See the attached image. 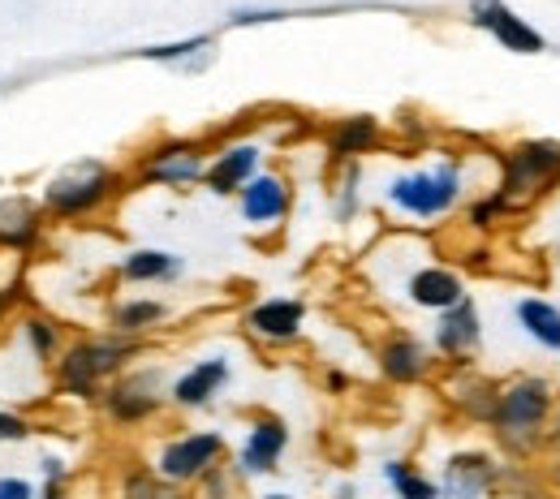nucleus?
I'll use <instances>...</instances> for the list:
<instances>
[{
    "label": "nucleus",
    "mask_w": 560,
    "mask_h": 499,
    "mask_svg": "<svg viewBox=\"0 0 560 499\" xmlns=\"http://www.w3.org/2000/svg\"><path fill=\"white\" fill-rule=\"evenodd\" d=\"M121 281L126 285H173V281H182V272H186V259L182 254H173V250H155V246H142V250H130L126 259H121Z\"/></svg>",
    "instance_id": "20"
},
{
    "label": "nucleus",
    "mask_w": 560,
    "mask_h": 499,
    "mask_svg": "<svg viewBox=\"0 0 560 499\" xmlns=\"http://www.w3.org/2000/svg\"><path fill=\"white\" fill-rule=\"evenodd\" d=\"M384 139V130H380V121L375 117H341L332 130H328V155L337 159V164H358L362 155H371L375 146Z\"/></svg>",
    "instance_id": "21"
},
{
    "label": "nucleus",
    "mask_w": 560,
    "mask_h": 499,
    "mask_svg": "<svg viewBox=\"0 0 560 499\" xmlns=\"http://www.w3.org/2000/svg\"><path fill=\"white\" fill-rule=\"evenodd\" d=\"M39 237H44V207L26 194H4L0 199V250L31 254Z\"/></svg>",
    "instance_id": "16"
},
{
    "label": "nucleus",
    "mask_w": 560,
    "mask_h": 499,
    "mask_svg": "<svg viewBox=\"0 0 560 499\" xmlns=\"http://www.w3.org/2000/svg\"><path fill=\"white\" fill-rule=\"evenodd\" d=\"M332 499H358V487H353V483H341V487L332 491Z\"/></svg>",
    "instance_id": "38"
},
{
    "label": "nucleus",
    "mask_w": 560,
    "mask_h": 499,
    "mask_svg": "<svg viewBox=\"0 0 560 499\" xmlns=\"http://www.w3.org/2000/svg\"><path fill=\"white\" fill-rule=\"evenodd\" d=\"M513 199L504 194V190H491V194H483V199H475V207H470V228H479V233H491L504 215H513Z\"/></svg>",
    "instance_id": "30"
},
{
    "label": "nucleus",
    "mask_w": 560,
    "mask_h": 499,
    "mask_svg": "<svg viewBox=\"0 0 560 499\" xmlns=\"http://www.w3.org/2000/svg\"><path fill=\"white\" fill-rule=\"evenodd\" d=\"M517 328L548 354H560V306L548 297H522L517 301Z\"/></svg>",
    "instance_id": "22"
},
{
    "label": "nucleus",
    "mask_w": 560,
    "mask_h": 499,
    "mask_svg": "<svg viewBox=\"0 0 560 499\" xmlns=\"http://www.w3.org/2000/svg\"><path fill=\"white\" fill-rule=\"evenodd\" d=\"M0 499H39V487H35L31 478L4 474V478H0Z\"/></svg>",
    "instance_id": "34"
},
{
    "label": "nucleus",
    "mask_w": 560,
    "mask_h": 499,
    "mask_svg": "<svg viewBox=\"0 0 560 499\" xmlns=\"http://www.w3.org/2000/svg\"><path fill=\"white\" fill-rule=\"evenodd\" d=\"M35 435V427L22 418V414H13V409H0V443H26Z\"/></svg>",
    "instance_id": "32"
},
{
    "label": "nucleus",
    "mask_w": 560,
    "mask_h": 499,
    "mask_svg": "<svg viewBox=\"0 0 560 499\" xmlns=\"http://www.w3.org/2000/svg\"><path fill=\"white\" fill-rule=\"evenodd\" d=\"M117 499H195L186 487L168 483L155 465H126L117 478Z\"/></svg>",
    "instance_id": "24"
},
{
    "label": "nucleus",
    "mask_w": 560,
    "mask_h": 499,
    "mask_svg": "<svg viewBox=\"0 0 560 499\" xmlns=\"http://www.w3.org/2000/svg\"><path fill=\"white\" fill-rule=\"evenodd\" d=\"M557 181H560V143H552V139L517 143L504 155V181H500V190L513 203L535 199V194H544Z\"/></svg>",
    "instance_id": "8"
},
{
    "label": "nucleus",
    "mask_w": 560,
    "mask_h": 499,
    "mask_svg": "<svg viewBox=\"0 0 560 499\" xmlns=\"http://www.w3.org/2000/svg\"><path fill=\"white\" fill-rule=\"evenodd\" d=\"M500 461L491 452L479 448H466V452H453L440 470V499H488L500 483Z\"/></svg>",
    "instance_id": "10"
},
{
    "label": "nucleus",
    "mask_w": 560,
    "mask_h": 499,
    "mask_svg": "<svg viewBox=\"0 0 560 499\" xmlns=\"http://www.w3.org/2000/svg\"><path fill=\"white\" fill-rule=\"evenodd\" d=\"M121 194V173L104 159H73L44 181L39 207L57 219H91Z\"/></svg>",
    "instance_id": "2"
},
{
    "label": "nucleus",
    "mask_w": 560,
    "mask_h": 499,
    "mask_svg": "<svg viewBox=\"0 0 560 499\" xmlns=\"http://www.w3.org/2000/svg\"><path fill=\"white\" fill-rule=\"evenodd\" d=\"M557 439H560V423H557Z\"/></svg>",
    "instance_id": "40"
},
{
    "label": "nucleus",
    "mask_w": 560,
    "mask_h": 499,
    "mask_svg": "<svg viewBox=\"0 0 560 499\" xmlns=\"http://www.w3.org/2000/svg\"><path fill=\"white\" fill-rule=\"evenodd\" d=\"M462 190H466L462 164L457 159H440L431 168L393 177L388 190H384V199H388L393 212L410 215V219H444V215L462 203Z\"/></svg>",
    "instance_id": "4"
},
{
    "label": "nucleus",
    "mask_w": 560,
    "mask_h": 499,
    "mask_svg": "<svg viewBox=\"0 0 560 499\" xmlns=\"http://www.w3.org/2000/svg\"><path fill=\"white\" fill-rule=\"evenodd\" d=\"M384 483L397 499H440V483L422 474L415 461H384Z\"/></svg>",
    "instance_id": "27"
},
{
    "label": "nucleus",
    "mask_w": 560,
    "mask_h": 499,
    "mask_svg": "<svg viewBox=\"0 0 560 499\" xmlns=\"http://www.w3.org/2000/svg\"><path fill=\"white\" fill-rule=\"evenodd\" d=\"M306 323V301L302 297H264L246 310V332L264 345H293Z\"/></svg>",
    "instance_id": "13"
},
{
    "label": "nucleus",
    "mask_w": 560,
    "mask_h": 499,
    "mask_svg": "<svg viewBox=\"0 0 560 499\" xmlns=\"http://www.w3.org/2000/svg\"><path fill=\"white\" fill-rule=\"evenodd\" d=\"M237 207H242V219L255 224V228H268V224H280L289 207H293V190L280 173H259L242 194H237Z\"/></svg>",
    "instance_id": "18"
},
{
    "label": "nucleus",
    "mask_w": 560,
    "mask_h": 499,
    "mask_svg": "<svg viewBox=\"0 0 560 499\" xmlns=\"http://www.w3.org/2000/svg\"><path fill=\"white\" fill-rule=\"evenodd\" d=\"M39 499H70V487H61V483H44V487H39Z\"/></svg>",
    "instance_id": "37"
},
{
    "label": "nucleus",
    "mask_w": 560,
    "mask_h": 499,
    "mask_svg": "<svg viewBox=\"0 0 560 499\" xmlns=\"http://www.w3.org/2000/svg\"><path fill=\"white\" fill-rule=\"evenodd\" d=\"M195 499H237V474L233 465H215L211 474H203L195 487H190Z\"/></svg>",
    "instance_id": "31"
},
{
    "label": "nucleus",
    "mask_w": 560,
    "mask_h": 499,
    "mask_svg": "<svg viewBox=\"0 0 560 499\" xmlns=\"http://www.w3.org/2000/svg\"><path fill=\"white\" fill-rule=\"evenodd\" d=\"M557 409V392L544 375H522L509 388H500L495 414H491V430L509 452H526L530 443H539V435L548 427Z\"/></svg>",
    "instance_id": "3"
},
{
    "label": "nucleus",
    "mask_w": 560,
    "mask_h": 499,
    "mask_svg": "<svg viewBox=\"0 0 560 499\" xmlns=\"http://www.w3.org/2000/svg\"><path fill=\"white\" fill-rule=\"evenodd\" d=\"M18 332H22V341H26V349H31L35 361H52V366H57V357L66 354L61 323H57V319H48V314H26Z\"/></svg>",
    "instance_id": "26"
},
{
    "label": "nucleus",
    "mask_w": 560,
    "mask_h": 499,
    "mask_svg": "<svg viewBox=\"0 0 560 499\" xmlns=\"http://www.w3.org/2000/svg\"><path fill=\"white\" fill-rule=\"evenodd\" d=\"M224 452H229V443H224L220 430H182V435H173V439L160 443V452H155L151 465L168 483H177V487L190 491L203 474H211L215 465H224Z\"/></svg>",
    "instance_id": "6"
},
{
    "label": "nucleus",
    "mask_w": 560,
    "mask_h": 499,
    "mask_svg": "<svg viewBox=\"0 0 560 499\" xmlns=\"http://www.w3.org/2000/svg\"><path fill=\"white\" fill-rule=\"evenodd\" d=\"M289 452V427L277 414H255L250 427H246V439L237 448V461H233V474L237 478H268L277 474L280 461Z\"/></svg>",
    "instance_id": "9"
},
{
    "label": "nucleus",
    "mask_w": 560,
    "mask_h": 499,
    "mask_svg": "<svg viewBox=\"0 0 560 499\" xmlns=\"http://www.w3.org/2000/svg\"><path fill=\"white\" fill-rule=\"evenodd\" d=\"M39 478H44V483H61V487H70V465H66V456L44 452V456H39Z\"/></svg>",
    "instance_id": "33"
},
{
    "label": "nucleus",
    "mask_w": 560,
    "mask_h": 499,
    "mask_svg": "<svg viewBox=\"0 0 560 499\" xmlns=\"http://www.w3.org/2000/svg\"><path fill=\"white\" fill-rule=\"evenodd\" d=\"M255 499H293L289 491H264V496H255Z\"/></svg>",
    "instance_id": "39"
},
{
    "label": "nucleus",
    "mask_w": 560,
    "mask_h": 499,
    "mask_svg": "<svg viewBox=\"0 0 560 499\" xmlns=\"http://www.w3.org/2000/svg\"><path fill=\"white\" fill-rule=\"evenodd\" d=\"M362 207V168L358 164H341V177L332 186V215L337 224H350Z\"/></svg>",
    "instance_id": "29"
},
{
    "label": "nucleus",
    "mask_w": 560,
    "mask_h": 499,
    "mask_svg": "<svg viewBox=\"0 0 560 499\" xmlns=\"http://www.w3.org/2000/svg\"><path fill=\"white\" fill-rule=\"evenodd\" d=\"M208 177V151L195 139H164L151 151H142L139 181L142 186H164V190H186Z\"/></svg>",
    "instance_id": "7"
},
{
    "label": "nucleus",
    "mask_w": 560,
    "mask_h": 499,
    "mask_svg": "<svg viewBox=\"0 0 560 499\" xmlns=\"http://www.w3.org/2000/svg\"><path fill=\"white\" fill-rule=\"evenodd\" d=\"M470 17H475L479 31H488L504 52H517V57L544 52V35H539L526 17H517L504 0H475V4H470Z\"/></svg>",
    "instance_id": "12"
},
{
    "label": "nucleus",
    "mask_w": 560,
    "mask_h": 499,
    "mask_svg": "<svg viewBox=\"0 0 560 499\" xmlns=\"http://www.w3.org/2000/svg\"><path fill=\"white\" fill-rule=\"evenodd\" d=\"M142 354V341H130V336H82L66 345V354L57 357V392L61 396H73V401H104V388L130 370V361Z\"/></svg>",
    "instance_id": "1"
},
{
    "label": "nucleus",
    "mask_w": 560,
    "mask_h": 499,
    "mask_svg": "<svg viewBox=\"0 0 560 499\" xmlns=\"http://www.w3.org/2000/svg\"><path fill=\"white\" fill-rule=\"evenodd\" d=\"M168 319V306L160 297H121L113 306V332L117 336H130V341H142L147 332H155L160 323Z\"/></svg>",
    "instance_id": "23"
},
{
    "label": "nucleus",
    "mask_w": 560,
    "mask_h": 499,
    "mask_svg": "<svg viewBox=\"0 0 560 499\" xmlns=\"http://www.w3.org/2000/svg\"><path fill=\"white\" fill-rule=\"evenodd\" d=\"M164 401H168L164 370L160 366H130L104 388L100 405H104L113 427H142L164 409Z\"/></svg>",
    "instance_id": "5"
},
{
    "label": "nucleus",
    "mask_w": 560,
    "mask_h": 499,
    "mask_svg": "<svg viewBox=\"0 0 560 499\" xmlns=\"http://www.w3.org/2000/svg\"><path fill=\"white\" fill-rule=\"evenodd\" d=\"M259 164H264V151H259L255 143L220 146V151L208 159V177H203V186H208L211 194H220V199L242 194V190L259 177Z\"/></svg>",
    "instance_id": "15"
},
{
    "label": "nucleus",
    "mask_w": 560,
    "mask_h": 499,
    "mask_svg": "<svg viewBox=\"0 0 560 499\" xmlns=\"http://www.w3.org/2000/svg\"><path fill=\"white\" fill-rule=\"evenodd\" d=\"M22 297H26V285H22V281H9V285L0 288V319H4L13 306H22Z\"/></svg>",
    "instance_id": "35"
},
{
    "label": "nucleus",
    "mask_w": 560,
    "mask_h": 499,
    "mask_svg": "<svg viewBox=\"0 0 560 499\" xmlns=\"http://www.w3.org/2000/svg\"><path fill=\"white\" fill-rule=\"evenodd\" d=\"M211 48V35H190V39H177V44H155V48H139L135 57L139 61H155V66H173V70H199V52Z\"/></svg>",
    "instance_id": "28"
},
{
    "label": "nucleus",
    "mask_w": 560,
    "mask_h": 499,
    "mask_svg": "<svg viewBox=\"0 0 560 499\" xmlns=\"http://www.w3.org/2000/svg\"><path fill=\"white\" fill-rule=\"evenodd\" d=\"M380 375L388 379V383H397V388H415L427 379V370H431V349L422 345L419 336H410V332H393L384 345H380Z\"/></svg>",
    "instance_id": "17"
},
{
    "label": "nucleus",
    "mask_w": 560,
    "mask_h": 499,
    "mask_svg": "<svg viewBox=\"0 0 560 499\" xmlns=\"http://www.w3.org/2000/svg\"><path fill=\"white\" fill-rule=\"evenodd\" d=\"M431 345H435V354L448 357V361H466L470 354H479V345H483V314H479V306H475L470 293L457 306H448V310L435 314Z\"/></svg>",
    "instance_id": "11"
},
{
    "label": "nucleus",
    "mask_w": 560,
    "mask_h": 499,
    "mask_svg": "<svg viewBox=\"0 0 560 499\" xmlns=\"http://www.w3.org/2000/svg\"><path fill=\"white\" fill-rule=\"evenodd\" d=\"M495 401H500V388L488 383V379H479V375H466V379L453 388V405H457L462 418H470V423H488L491 427Z\"/></svg>",
    "instance_id": "25"
},
{
    "label": "nucleus",
    "mask_w": 560,
    "mask_h": 499,
    "mask_svg": "<svg viewBox=\"0 0 560 499\" xmlns=\"http://www.w3.org/2000/svg\"><path fill=\"white\" fill-rule=\"evenodd\" d=\"M229 379H233L229 357H199V361H190V366L168 383V401H173L177 409H208L211 401L229 388Z\"/></svg>",
    "instance_id": "14"
},
{
    "label": "nucleus",
    "mask_w": 560,
    "mask_h": 499,
    "mask_svg": "<svg viewBox=\"0 0 560 499\" xmlns=\"http://www.w3.org/2000/svg\"><path fill=\"white\" fill-rule=\"evenodd\" d=\"M406 297H410L419 310L440 314V310H448V306H457V301L466 297V285H462V276H457L453 268L427 263V268H419V272L406 281Z\"/></svg>",
    "instance_id": "19"
},
{
    "label": "nucleus",
    "mask_w": 560,
    "mask_h": 499,
    "mask_svg": "<svg viewBox=\"0 0 560 499\" xmlns=\"http://www.w3.org/2000/svg\"><path fill=\"white\" fill-rule=\"evenodd\" d=\"M324 388H328L332 396H341V392H350V375H346V370H328V375H324Z\"/></svg>",
    "instance_id": "36"
}]
</instances>
